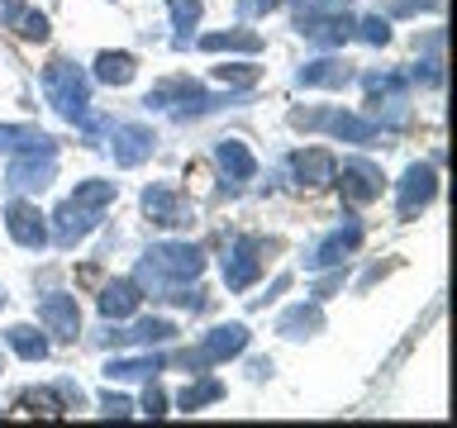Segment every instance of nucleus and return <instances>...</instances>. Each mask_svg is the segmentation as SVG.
I'll return each instance as SVG.
<instances>
[{
	"mask_svg": "<svg viewBox=\"0 0 457 428\" xmlns=\"http://www.w3.org/2000/svg\"><path fill=\"white\" fill-rule=\"evenodd\" d=\"M200 271H205V252L195 243H157V248H148L134 281L143 291H153V300H157L171 281H195Z\"/></svg>",
	"mask_w": 457,
	"mask_h": 428,
	"instance_id": "1",
	"label": "nucleus"
},
{
	"mask_svg": "<svg viewBox=\"0 0 457 428\" xmlns=\"http://www.w3.org/2000/svg\"><path fill=\"white\" fill-rule=\"evenodd\" d=\"M43 91H48V105L71 124H81L91 114V77L77 62H53L43 71Z\"/></svg>",
	"mask_w": 457,
	"mask_h": 428,
	"instance_id": "2",
	"label": "nucleus"
},
{
	"mask_svg": "<svg viewBox=\"0 0 457 428\" xmlns=\"http://www.w3.org/2000/svg\"><path fill=\"white\" fill-rule=\"evenodd\" d=\"M243 348H248V328H243V324H220V328H210V333L200 338L195 348H186V352H181V362L200 371V366L228 362V357H238Z\"/></svg>",
	"mask_w": 457,
	"mask_h": 428,
	"instance_id": "3",
	"label": "nucleus"
},
{
	"mask_svg": "<svg viewBox=\"0 0 457 428\" xmlns=\"http://www.w3.org/2000/svg\"><path fill=\"white\" fill-rule=\"evenodd\" d=\"M143 214H148L157 228H186L195 219L191 200H186L177 185H167V181H153L148 191H143Z\"/></svg>",
	"mask_w": 457,
	"mask_h": 428,
	"instance_id": "4",
	"label": "nucleus"
},
{
	"mask_svg": "<svg viewBox=\"0 0 457 428\" xmlns=\"http://www.w3.org/2000/svg\"><path fill=\"white\" fill-rule=\"evenodd\" d=\"M434 195H438V171H434V162H414V167H405V177H400L395 214H400V219H414L420 210L434 205Z\"/></svg>",
	"mask_w": 457,
	"mask_h": 428,
	"instance_id": "5",
	"label": "nucleus"
},
{
	"mask_svg": "<svg viewBox=\"0 0 457 428\" xmlns=\"http://www.w3.org/2000/svg\"><path fill=\"white\" fill-rule=\"evenodd\" d=\"M334 181L343 185V200L348 205H371V200L381 195V167L367 162V157H348L343 167H334Z\"/></svg>",
	"mask_w": 457,
	"mask_h": 428,
	"instance_id": "6",
	"label": "nucleus"
},
{
	"mask_svg": "<svg viewBox=\"0 0 457 428\" xmlns=\"http://www.w3.org/2000/svg\"><path fill=\"white\" fill-rule=\"evenodd\" d=\"M57 177V148H43V152H20L5 171V191H43Z\"/></svg>",
	"mask_w": 457,
	"mask_h": 428,
	"instance_id": "7",
	"label": "nucleus"
},
{
	"mask_svg": "<svg viewBox=\"0 0 457 428\" xmlns=\"http://www.w3.org/2000/svg\"><path fill=\"white\" fill-rule=\"evenodd\" d=\"M257 276H262V238H234L224 252V285L248 291Z\"/></svg>",
	"mask_w": 457,
	"mask_h": 428,
	"instance_id": "8",
	"label": "nucleus"
},
{
	"mask_svg": "<svg viewBox=\"0 0 457 428\" xmlns=\"http://www.w3.org/2000/svg\"><path fill=\"white\" fill-rule=\"evenodd\" d=\"M357 243H362V224H357L353 214H348V224H343V228H334V234H328L324 243H314V248H310L305 267H310V271H324V267H338V262H348V257L357 252Z\"/></svg>",
	"mask_w": 457,
	"mask_h": 428,
	"instance_id": "9",
	"label": "nucleus"
},
{
	"mask_svg": "<svg viewBox=\"0 0 457 428\" xmlns=\"http://www.w3.org/2000/svg\"><path fill=\"white\" fill-rule=\"evenodd\" d=\"M153 148H157V134L148 124H114L110 128V152H114V162H120V167L148 162Z\"/></svg>",
	"mask_w": 457,
	"mask_h": 428,
	"instance_id": "10",
	"label": "nucleus"
},
{
	"mask_svg": "<svg viewBox=\"0 0 457 428\" xmlns=\"http://www.w3.org/2000/svg\"><path fill=\"white\" fill-rule=\"evenodd\" d=\"M5 228H10V238L20 243V248H29V252H38L43 243H48V224H43L38 205H29V200H10Z\"/></svg>",
	"mask_w": 457,
	"mask_h": 428,
	"instance_id": "11",
	"label": "nucleus"
},
{
	"mask_svg": "<svg viewBox=\"0 0 457 428\" xmlns=\"http://www.w3.org/2000/svg\"><path fill=\"white\" fill-rule=\"evenodd\" d=\"M300 34H305L310 43H314V48H343V43H348L353 38V20H348V14H343V10H334V14H300Z\"/></svg>",
	"mask_w": 457,
	"mask_h": 428,
	"instance_id": "12",
	"label": "nucleus"
},
{
	"mask_svg": "<svg viewBox=\"0 0 457 428\" xmlns=\"http://www.w3.org/2000/svg\"><path fill=\"white\" fill-rule=\"evenodd\" d=\"M214 162H220V171H224V191H238L243 181L257 177V157L248 152V143H238V138L214 143Z\"/></svg>",
	"mask_w": 457,
	"mask_h": 428,
	"instance_id": "13",
	"label": "nucleus"
},
{
	"mask_svg": "<svg viewBox=\"0 0 457 428\" xmlns=\"http://www.w3.org/2000/svg\"><path fill=\"white\" fill-rule=\"evenodd\" d=\"M38 324L48 328L53 338H77L81 333V309H77V300L71 295H43L38 300Z\"/></svg>",
	"mask_w": 457,
	"mask_h": 428,
	"instance_id": "14",
	"label": "nucleus"
},
{
	"mask_svg": "<svg viewBox=\"0 0 457 428\" xmlns=\"http://www.w3.org/2000/svg\"><path fill=\"white\" fill-rule=\"evenodd\" d=\"M320 128H328V134L343 138V143H362V148H371V143H377V134H381V128L371 124L367 114H353V110H324Z\"/></svg>",
	"mask_w": 457,
	"mask_h": 428,
	"instance_id": "15",
	"label": "nucleus"
},
{
	"mask_svg": "<svg viewBox=\"0 0 457 428\" xmlns=\"http://www.w3.org/2000/svg\"><path fill=\"white\" fill-rule=\"evenodd\" d=\"M96 219H100L96 210L71 205V200H67V205L53 214V238H57V248H77V243H81V238L96 228Z\"/></svg>",
	"mask_w": 457,
	"mask_h": 428,
	"instance_id": "16",
	"label": "nucleus"
},
{
	"mask_svg": "<svg viewBox=\"0 0 457 428\" xmlns=\"http://www.w3.org/2000/svg\"><path fill=\"white\" fill-rule=\"evenodd\" d=\"M334 152H324V148H300L291 157V171H295V181L300 185H310V191H320V185H334Z\"/></svg>",
	"mask_w": 457,
	"mask_h": 428,
	"instance_id": "17",
	"label": "nucleus"
},
{
	"mask_svg": "<svg viewBox=\"0 0 457 428\" xmlns=\"http://www.w3.org/2000/svg\"><path fill=\"white\" fill-rule=\"evenodd\" d=\"M138 305H143V285L134 276L105 281V291H100V314H105V319H129Z\"/></svg>",
	"mask_w": 457,
	"mask_h": 428,
	"instance_id": "18",
	"label": "nucleus"
},
{
	"mask_svg": "<svg viewBox=\"0 0 457 428\" xmlns=\"http://www.w3.org/2000/svg\"><path fill=\"white\" fill-rule=\"evenodd\" d=\"M348 62L343 57H314L295 71V86H324V91H338V86H348Z\"/></svg>",
	"mask_w": 457,
	"mask_h": 428,
	"instance_id": "19",
	"label": "nucleus"
},
{
	"mask_svg": "<svg viewBox=\"0 0 457 428\" xmlns=\"http://www.w3.org/2000/svg\"><path fill=\"white\" fill-rule=\"evenodd\" d=\"M320 328H324L320 300H310V305L300 300V305H291V309L277 319V333H281V338H310V333H320Z\"/></svg>",
	"mask_w": 457,
	"mask_h": 428,
	"instance_id": "20",
	"label": "nucleus"
},
{
	"mask_svg": "<svg viewBox=\"0 0 457 428\" xmlns=\"http://www.w3.org/2000/svg\"><path fill=\"white\" fill-rule=\"evenodd\" d=\"M43 148H57V143L34 124H0V152L20 157V152H43Z\"/></svg>",
	"mask_w": 457,
	"mask_h": 428,
	"instance_id": "21",
	"label": "nucleus"
},
{
	"mask_svg": "<svg viewBox=\"0 0 457 428\" xmlns=\"http://www.w3.org/2000/svg\"><path fill=\"white\" fill-rule=\"evenodd\" d=\"M171 338H177V324H171V319H138L134 328H124V333H120V328L110 333V342H143V348H153V342H171Z\"/></svg>",
	"mask_w": 457,
	"mask_h": 428,
	"instance_id": "22",
	"label": "nucleus"
},
{
	"mask_svg": "<svg viewBox=\"0 0 457 428\" xmlns=\"http://www.w3.org/2000/svg\"><path fill=\"white\" fill-rule=\"evenodd\" d=\"M200 48L205 53H262V34H253V29H228V34H205L200 38Z\"/></svg>",
	"mask_w": 457,
	"mask_h": 428,
	"instance_id": "23",
	"label": "nucleus"
},
{
	"mask_svg": "<svg viewBox=\"0 0 457 428\" xmlns=\"http://www.w3.org/2000/svg\"><path fill=\"white\" fill-rule=\"evenodd\" d=\"M157 371H162V357H114V362H105L110 381H153Z\"/></svg>",
	"mask_w": 457,
	"mask_h": 428,
	"instance_id": "24",
	"label": "nucleus"
},
{
	"mask_svg": "<svg viewBox=\"0 0 457 428\" xmlns=\"http://www.w3.org/2000/svg\"><path fill=\"white\" fill-rule=\"evenodd\" d=\"M134 71H138L134 53H100L96 57V81H105V86H129Z\"/></svg>",
	"mask_w": 457,
	"mask_h": 428,
	"instance_id": "25",
	"label": "nucleus"
},
{
	"mask_svg": "<svg viewBox=\"0 0 457 428\" xmlns=\"http://www.w3.org/2000/svg\"><path fill=\"white\" fill-rule=\"evenodd\" d=\"M5 342L24 357V362H43V357H48V338H43L34 324H14V328H5Z\"/></svg>",
	"mask_w": 457,
	"mask_h": 428,
	"instance_id": "26",
	"label": "nucleus"
},
{
	"mask_svg": "<svg viewBox=\"0 0 457 428\" xmlns=\"http://www.w3.org/2000/svg\"><path fill=\"white\" fill-rule=\"evenodd\" d=\"M214 399H224V381H220V376H200V381H191V385H186V391L177 395V405L191 414V409L214 405Z\"/></svg>",
	"mask_w": 457,
	"mask_h": 428,
	"instance_id": "27",
	"label": "nucleus"
},
{
	"mask_svg": "<svg viewBox=\"0 0 457 428\" xmlns=\"http://www.w3.org/2000/svg\"><path fill=\"white\" fill-rule=\"evenodd\" d=\"M114 200V181H100V177H91V181H81L77 191H71V205H86V210H105Z\"/></svg>",
	"mask_w": 457,
	"mask_h": 428,
	"instance_id": "28",
	"label": "nucleus"
},
{
	"mask_svg": "<svg viewBox=\"0 0 457 428\" xmlns=\"http://www.w3.org/2000/svg\"><path fill=\"white\" fill-rule=\"evenodd\" d=\"M353 34L362 43H371V48H386V43H391V20H386V14H367V20L353 24Z\"/></svg>",
	"mask_w": 457,
	"mask_h": 428,
	"instance_id": "29",
	"label": "nucleus"
},
{
	"mask_svg": "<svg viewBox=\"0 0 457 428\" xmlns=\"http://www.w3.org/2000/svg\"><path fill=\"white\" fill-rule=\"evenodd\" d=\"M10 24H14V34L29 38V43H43V38H48V20H43L38 10H24V5H20V14H14Z\"/></svg>",
	"mask_w": 457,
	"mask_h": 428,
	"instance_id": "30",
	"label": "nucleus"
},
{
	"mask_svg": "<svg viewBox=\"0 0 457 428\" xmlns=\"http://www.w3.org/2000/svg\"><path fill=\"white\" fill-rule=\"evenodd\" d=\"M167 10H171V24H177V29H195L200 14H205L200 0H167Z\"/></svg>",
	"mask_w": 457,
	"mask_h": 428,
	"instance_id": "31",
	"label": "nucleus"
},
{
	"mask_svg": "<svg viewBox=\"0 0 457 428\" xmlns=\"http://www.w3.org/2000/svg\"><path fill=\"white\" fill-rule=\"evenodd\" d=\"M20 405H34L29 414H48V419H57V414L67 409V405H57V391H24Z\"/></svg>",
	"mask_w": 457,
	"mask_h": 428,
	"instance_id": "32",
	"label": "nucleus"
},
{
	"mask_svg": "<svg viewBox=\"0 0 457 428\" xmlns=\"http://www.w3.org/2000/svg\"><path fill=\"white\" fill-rule=\"evenodd\" d=\"M214 77H220L224 86H253L257 81V67L253 62H224V67H214Z\"/></svg>",
	"mask_w": 457,
	"mask_h": 428,
	"instance_id": "33",
	"label": "nucleus"
},
{
	"mask_svg": "<svg viewBox=\"0 0 457 428\" xmlns=\"http://www.w3.org/2000/svg\"><path fill=\"white\" fill-rule=\"evenodd\" d=\"M100 414H105V419H129V414H134V405H129L124 395H100Z\"/></svg>",
	"mask_w": 457,
	"mask_h": 428,
	"instance_id": "34",
	"label": "nucleus"
},
{
	"mask_svg": "<svg viewBox=\"0 0 457 428\" xmlns=\"http://www.w3.org/2000/svg\"><path fill=\"white\" fill-rule=\"evenodd\" d=\"M281 0H238V20H262V14H271Z\"/></svg>",
	"mask_w": 457,
	"mask_h": 428,
	"instance_id": "35",
	"label": "nucleus"
},
{
	"mask_svg": "<svg viewBox=\"0 0 457 428\" xmlns=\"http://www.w3.org/2000/svg\"><path fill=\"white\" fill-rule=\"evenodd\" d=\"M143 414H148V419H162L167 414V395L157 391V385H148V395H143Z\"/></svg>",
	"mask_w": 457,
	"mask_h": 428,
	"instance_id": "36",
	"label": "nucleus"
},
{
	"mask_svg": "<svg viewBox=\"0 0 457 428\" xmlns=\"http://www.w3.org/2000/svg\"><path fill=\"white\" fill-rule=\"evenodd\" d=\"M410 81H424V86H443V71H438V62H414Z\"/></svg>",
	"mask_w": 457,
	"mask_h": 428,
	"instance_id": "37",
	"label": "nucleus"
},
{
	"mask_svg": "<svg viewBox=\"0 0 457 428\" xmlns=\"http://www.w3.org/2000/svg\"><path fill=\"white\" fill-rule=\"evenodd\" d=\"M443 0H391V14H420V10H438Z\"/></svg>",
	"mask_w": 457,
	"mask_h": 428,
	"instance_id": "38",
	"label": "nucleus"
},
{
	"mask_svg": "<svg viewBox=\"0 0 457 428\" xmlns=\"http://www.w3.org/2000/svg\"><path fill=\"white\" fill-rule=\"evenodd\" d=\"M0 305H5V291H0Z\"/></svg>",
	"mask_w": 457,
	"mask_h": 428,
	"instance_id": "39",
	"label": "nucleus"
},
{
	"mask_svg": "<svg viewBox=\"0 0 457 428\" xmlns=\"http://www.w3.org/2000/svg\"><path fill=\"white\" fill-rule=\"evenodd\" d=\"M0 371H5V357H0Z\"/></svg>",
	"mask_w": 457,
	"mask_h": 428,
	"instance_id": "40",
	"label": "nucleus"
}]
</instances>
